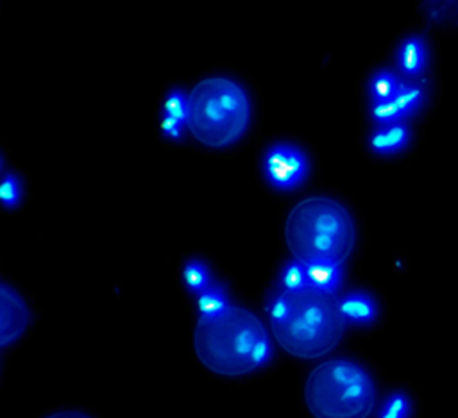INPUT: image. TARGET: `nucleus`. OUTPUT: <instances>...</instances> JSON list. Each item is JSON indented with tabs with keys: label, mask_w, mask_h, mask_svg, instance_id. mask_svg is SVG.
I'll list each match as a JSON object with an SVG mask.
<instances>
[{
	"label": "nucleus",
	"mask_w": 458,
	"mask_h": 418,
	"mask_svg": "<svg viewBox=\"0 0 458 418\" xmlns=\"http://www.w3.org/2000/svg\"><path fill=\"white\" fill-rule=\"evenodd\" d=\"M194 341L201 363L226 377L251 373L267 365L272 354L262 320L233 304L215 315L201 316Z\"/></svg>",
	"instance_id": "obj_2"
},
{
	"label": "nucleus",
	"mask_w": 458,
	"mask_h": 418,
	"mask_svg": "<svg viewBox=\"0 0 458 418\" xmlns=\"http://www.w3.org/2000/svg\"><path fill=\"white\" fill-rule=\"evenodd\" d=\"M269 322L279 347L301 359H317L331 352L347 325L337 293L310 284L281 290L269 306Z\"/></svg>",
	"instance_id": "obj_1"
},
{
	"label": "nucleus",
	"mask_w": 458,
	"mask_h": 418,
	"mask_svg": "<svg viewBox=\"0 0 458 418\" xmlns=\"http://www.w3.org/2000/svg\"><path fill=\"white\" fill-rule=\"evenodd\" d=\"M251 106L240 85L224 78L201 81L188 95V129L208 147H228L247 129Z\"/></svg>",
	"instance_id": "obj_4"
},
{
	"label": "nucleus",
	"mask_w": 458,
	"mask_h": 418,
	"mask_svg": "<svg viewBox=\"0 0 458 418\" xmlns=\"http://www.w3.org/2000/svg\"><path fill=\"white\" fill-rule=\"evenodd\" d=\"M304 400L315 418H369L376 404V388L360 365L331 359L312 370Z\"/></svg>",
	"instance_id": "obj_5"
},
{
	"label": "nucleus",
	"mask_w": 458,
	"mask_h": 418,
	"mask_svg": "<svg viewBox=\"0 0 458 418\" xmlns=\"http://www.w3.org/2000/svg\"><path fill=\"white\" fill-rule=\"evenodd\" d=\"M229 306V299L228 293L224 291V288L217 283H213L206 291H203L201 295H197V307L201 316H208V315H215L219 311H222L224 307Z\"/></svg>",
	"instance_id": "obj_14"
},
{
	"label": "nucleus",
	"mask_w": 458,
	"mask_h": 418,
	"mask_svg": "<svg viewBox=\"0 0 458 418\" xmlns=\"http://www.w3.org/2000/svg\"><path fill=\"white\" fill-rule=\"evenodd\" d=\"M428 67V47L421 37L406 38L397 51V69L404 78H419Z\"/></svg>",
	"instance_id": "obj_8"
},
{
	"label": "nucleus",
	"mask_w": 458,
	"mask_h": 418,
	"mask_svg": "<svg viewBox=\"0 0 458 418\" xmlns=\"http://www.w3.org/2000/svg\"><path fill=\"white\" fill-rule=\"evenodd\" d=\"M47 418H92V416H88V414H85L81 411H60V413H54V414H51Z\"/></svg>",
	"instance_id": "obj_21"
},
{
	"label": "nucleus",
	"mask_w": 458,
	"mask_h": 418,
	"mask_svg": "<svg viewBox=\"0 0 458 418\" xmlns=\"http://www.w3.org/2000/svg\"><path fill=\"white\" fill-rule=\"evenodd\" d=\"M269 183L278 190H294L308 176L306 156L292 145H274L263 161Z\"/></svg>",
	"instance_id": "obj_6"
},
{
	"label": "nucleus",
	"mask_w": 458,
	"mask_h": 418,
	"mask_svg": "<svg viewBox=\"0 0 458 418\" xmlns=\"http://www.w3.org/2000/svg\"><path fill=\"white\" fill-rule=\"evenodd\" d=\"M403 81L394 74V72H388V70H381L378 72L372 81H371V99L372 102H387V101H392L396 97V94L399 92Z\"/></svg>",
	"instance_id": "obj_13"
},
{
	"label": "nucleus",
	"mask_w": 458,
	"mask_h": 418,
	"mask_svg": "<svg viewBox=\"0 0 458 418\" xmlns=\"http://www.w3.org/2000/svg\"><path fill=\"white\" fill-rule=\"evenodd\" d=\"M183 275H185V283H187L188 290L196 295H201L203 291H206L213 284L208 266L203 261H197V259L187 263Z\"/></svg>",
	"instance_id": "obj_15"
},
{
	"label": "nucleus",
	"mask_w": 458,
	"mask_h": 418,
	"mask_svg": "<svg viewBox=\"0 0 458 418\" xmlns=\"http://www.w3.org/2000/svg\"><path fill=\"white\" fill-rule=\"evenodd\" d=\"M29 325V307L8 284L0 286V345L19 340Z\"/></svg>",
	"instance_id": "obj_7"
},
{
	"label": "nucleus",
	"mask_w": 458,
	"mask_h": 418,
	"mask_svg": "<svg viewBox=\"0 0 458 418\" xmlns=\"http://www.w3.org/2000/svg\"><path fill=\"white\" fill-rule=\"evenodd\" d=\"M410 400L403 393H394L385 400L379 418H410Z\"/></svg>",
	"instance_id": "obj_18"
},
{
	"label": "nucleus",
	"mask_w": 458,
	"mask_h": 418,
	"mask_svg": "<svg viewBox=\"0 0 458 418\" xmlns=\"http://www.w3.org/2000/svg\"><path fill=\"white\" fill-rule=\"evenodd\" d=\"M410 143V129L404 122L390 124V126H379V129L374 131L371 136V149L376 154L390 156L397 154Z\"/></svg>",
	"instance_id": "obj_9"
},
{
	"label": "nucleus",
	"mask_w": 458,
	"mask_h": 418,
	"mask_svg": "<svg viewBox=\"0 0 458 418\" xmlns=\"http://www.w3.org/2000/svg\"><path fill=\"white\" fill-rule=\"evenodd\" d=\"M285 238L292 256L304 265H342L353 252L356 229L342 204L326 197H312L292 209Z\"/></svg>",
	"instance_id": "obj_3"
},
{
	"label": "nucleus",
	"mask_w": 458,
	"mask_h": 418,
	"mask_svg": "<svg viewBox=\"0 0 458 418\" xmlns=\"http://www.w3.org/2000/svg\"><path fill=\"white\" fill-rule=\"evenodd\" d=\"M183 122H179L178 119L174 117H169V115H163V120H162V131L165 136L169 138H181V133H183Z\"/></svg>",
	"instance_id": "obj_20"
},
{
	"label": "nucleus",
	"mask_w": 458,
	"mask_h": 418,
	"mask_svg": "<svg viewBox=\"0 0 458 418\" xmlns=\"http://www.w3.org/2000/svg\"><path fill=\"white\" fill-rule=\"evenodd\" d=\"M281 286L283 290H299L308 286V274H306V265L301 261H292L288 263L283 272H281Z\"/></svg>",
	"instance_id": "obj_16"
},
{
	"label": "nucleus",
	"mask_w": 458,
	"mask_h": 418,
	"mask_svg": "<svg viewBox=\"0 0 458 418\" xmlns=\"http://www.w3.org/2000/svg\"><path fill=\"white\" fill-rule=\"evenodd\" d=\"M21 195H22V188H21L19 177L13 174H6L3 179V184H0V199H3L4 206L6 208L19 206Z\"/></svg>",
	"instance_id": "obj_19"
},
{
	"label": "nucleus",
	"mask_w": 458,
	"mask_h": 418,
	"mask_svg": "<svg viewBox=\"0 0 458 418\" xmlns=\"http://www.w3.org/2000/svg\"><path fill=\"white\" fill-rule=\"evenodd\" d=\"M306 274H308V284L328 291V293H337L342 283V265H329V263H313L306 265Z\"/></svg>",
	"instance_id": "obj_11"
},
{
	"label": "nucleus",
	"mask_w": 458,
	"mask_h": 418,
	"mask_svg": "<svg viewBox=\"0 0 458 418\" xmlns=\"http://www.w3.org/2000/svg\"><path fill=\"white\" fill-rule=\"evenodd\" d=\"M340 306H342L346 320L354 325L372 324L378 315L376 302L372 300V297H369L367 293H362V291L347 293L346 297L340 299Z\"/></svg>",
	"instance_id": "obj_10"
},
{
	"label": "nucleus",
	"mask_w": 458,
	"mask_h": 418,
	"mask_svg": "<svg viewBox=\"0 0 458 418\" xmlns=\"http://www.w3.org/2000/svg\"><path fill=\"white\" fill-rule=\"evenodd\" d=\"M163 115L174 117L187 126V122H188V95H185L181 90H172L167 95V101L163 106Z\"/></svg>",
	"instance_id": "obj_17"
},
{
	"label": "nucleus",
	"mask_w": 458,
	"mask_h": 418,
	"mask_svg": "<svg viewBox=\"0 0 458 418\" xmlns=\"http://www.w3.org/2000/svg\"><path fill=\"white\" fill-rule=\"evenodd\" d=\"M392 102H394L399 117H401V120L404 122L406 119L413 117L421 110V106L424 102V90L417 85L403 83L399 92L392 99Z\"/></svg>",
	"instance_id": "obj_12"
}]
</instances>
